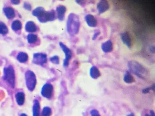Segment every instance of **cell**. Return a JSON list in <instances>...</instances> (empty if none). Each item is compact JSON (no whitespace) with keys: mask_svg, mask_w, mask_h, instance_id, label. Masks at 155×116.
<instances>
[{"mask_svg":"<svg viewBox=\"0 0 155 116\" xmlns=\"http://www.w3.org/2000/svg\"><path fill=\"white\" fill-rule=\"evenodd\" d=\"M102 49L103 51L105 53H110L112 51V42L110 40H108L105 42L103 43L102 45Z\"/></svg>","mask_w":155,"mask_h":116,"instance_id":"cell-13","label":"cell"},{"mask_svg":"<svg viewBox=\"0 0 155 116\" xmlns=\"http://www.w3.org/2000/svg\"><path fill=\"white\" fill-rule=\"evenodd\" d=\"M8 32V29L5 24L0 22V34L5 35Z\"/></svg>","mask_w":155,"mask_h":116,"instance_id":"cell-23","label":"cell"},{"mask_svg":"<svg viewBox=\"0 0 155 116\" xmlns=\"http://www.w3.org/2000/svg\"><path fill=\"white\" fill-rule=\"evenodd\" d=\"M3 78L14 88L15 85V74L14 69L11 65L5 68Z\"/></svg>","mask_w":155,"mask_h":116,"instance_id":"cell-3","label":"cell"},{"mask_svg":"<svg viewBox=\"0 0 155 116\" xmlns=\"http://www.w3.org/2000/svg\"><path fill=\"white\" fill-rule=\"evenodd\" d=\"M22 27V24L21 22L19 20H16L12 22L11 25V28L13 30L15 31H17L21 29Z\"/></svg>","mask_w":155,"mask_h":116,"instance_id":"cell-21","label":"cell"},{"mask_svg":"<svg viewBox=\"0 0 155 116\" xmlns=\"http://www.w3.org/2000/svg\"><path fill=\"white\" fill-rule=\"evenodd\" d=\"M90 77L93 79H97L100 75V72L96 66H93L90 68Z\"/></svg>","mask_w":155,"mask_h":116,"instance_id":"cell-17","label":"cell"},{"mask_svg":"<svg viewBox=\"0 0 155 116\" xmlns=\"http://www.w3.org/2000/svg\"><path fill=\"white\" fill-rule=\"evenodd\" d=\"M51 114V110L48 107H45L43 108V111L41 113L42 116H50Z\"/></svg>","mask_w":155,"mask_h":116,"instance_id":"cell-25","label":"cell"},{"mask_svg":"<svg viewBox=\"0 0 155 116\" xmlns=\"http://www.w3.org/2000/svg\"><path fill=\"white\" fill-rule=\"evenodd\" d=\"M33 113V116H40V104L37 100L34 101Z\"/></svg>","mask_w":155,"mask_h":116,"instance_id":"cell-14","label":"cell"},{"mask_svg":"<svg viewBox=\"0 0 155 116\" xmlns=\"http://www.w3.org/2000/svg\"><path fill=\"white\" fill-rule=\"evenodd\" d=\"M129 67L131 72L138 77L142 78H144L146 77L147 72L146 69L137 62H129Z\"/></svg>","mask_w":155,"mask_h":116,"instance_id":"cell-2","label":"cell"},{"mask_svg":"<svg viewBox=\"0 0 155 116\" xmlns=\"http://www.w3.org/2000/svg\"><path fill=\"white\" fill-rule=\"evenodd\" d=\"M17 59L21 63H25L28 60V56L27 54L25 53L20 52L17 55Z\"/></svg>","mask_w":155,"mask_h":116,"instance_id":"cell-19","label":"cell"},{"mask_svg":"<svg viewBox=\"0 0 155 116\" xmlns=\"http://www.w3.org/2000/svg\"><path fill=\"white\" fill-rule=\"evenodd\" d=\"M61 49H63V51L65 53V59L64 60L63 65L64 67H67L69 64V61L71 59L72 57V51L69 48L64 45L62 42L59 43Z\"/></svg>","mask_w":155,"mask_h":116,"instance_id":"cell-6","label":"cell"},{"mask_svg":"<svg viewBox=\"0 0 155 116\" xmlns=\"http://www.w3.org/2000/svg\"><path fill=\"white\" fill-rule=\"evenodd\" d=\"M25 29H26V31H27L28 32H34L35 31H37V26L33 21H28L25 26Z\"/></svg>","mask_w":155,"mask_h":116,"instance_id":"cell-16","label":"cell"},{"mask_svg":"<svg viewBox=\"0 0 155 116\" xmlns=\"http://www.w3.org/2000/svg\"><path fill=\"white\" fill-rule=\"evenodd\" d=\"M24 7L27 10L30 11L31 9V6L30 4L28 2H25L24 4Z\"/></svg>","mask_w":155,"mask_h":116,"instance_id":"cell-28","label":"cell"},{"mask_svg":"<svg viewBox=\"0 0 155 116\" xmlns=\"http://www.w3.org/2000/svg\"><path fill=\"white\" fill-rule=\"evenodd\" d=\"M66 11L67 8L66 7L63 5H60L57 7V18L61 21H62L64 19Z\"/></svg>","mask_w":155,"mask_h":116,"instance_id":"cell-12","label":"cell"},{"mask_svg":"<svg viewBox=\"0 0 155 116\" xmlns=\"http://www.w3.org/2000/svg\"><path fill=\"white\" fill-rule=\"evenodd\" d=\"M50 60L51 63H53V64H56V65H58V64H59V58L57 55H55V56H53V57L50 58Z\"/></svg>","mask_w":155,"mask_h":116,"instance_id":"cell-26","label":"cell"},{"mask_svg":"<svg viewBox=\"0 0 155 116\" xmlns=\"http://www.w3.org/2000/svg\"><path fill=\"white\" fill-rule=\"evenodd\" d=\"M26 85L28 90L33 91L37 84V78L35 74L31 71H27L25 73Z\"/></svg>","mask_w":155,"mask_h":116,"instance_id":"cell-4","label":"cell"},{"mask_svg":"<svg viewBox=\"0 0 155 116\" xmlns=\"http://www.w3.org/2000/svg\"><path fill=\"white\" fill-rule=\"evenodd\" d=\"M33 63L36 65H42L47 62V55L43 53L34 54L33 57Z\"/></svg>","mask_w":155,"mask_h":116,"instance_id":"cell-7","label":"cell"},{"mask_svg":"<svg viewBox=\"0 0 155 116\" xmlns=\"http://www.w3.org/2000/svg\"><path fill=\"white\" fill-rule=\"evenodd\" d=\"M45 11V9L43 7H38L33 11V14L38 17Z\"/></svg>","mask_w":155,"mask_h":116,"instance_id":"cell-22","label":"cell"},{"mask_svg":"<svg viewBox=\"0 0 155 116\" xmlns=\"http://www.w3.org/2000/svg\"><path fill=\"white\" fill-rule=\"evenodd\" d=\"M67 30L71 36L77 35L79 32L80 27L79 18L77 14L71 13L67 18Z\"/></svg>","mask_w":155,"mask_h":116,"instance_id":"cell-1","label":"cell"},{"mask_svg":"<svg viewBox=\"0 0 155 116\" xmlns=\"http://www.w3.org/2000/svg\"><path fill=\"white\" fill-rule=\"evenodd\" d=\"M120 38L123 43L126 45L128 48H131L132 46V40L128 33L124 32L121 34Z\"/></svg>","mask_w":155,"mask_h":116,"instance_id":"cell-11","label":"cell"},{"mask_svg":"<svg viewBox=\"0 0 155 116\" xmlns=\"http://www.w3.org/2000/svg\"><path fill=\"white\" fill-rule=\"evenodd\" d=\"M96 7L99 14H100L108 10L109 8V5L107 1L102 0L97 4Z\"/></svg>","mask_w":155,"mask_h":116,"instance_id":"cell-9","label":"cell"},{"mask_svg":"<svg viewBox=\"0 0 155 116\" xmlns=\"http://www.w3.org/2000/svg\"><path fill=\"white\" fill-rule=\"evenodd\" d=\"M38 19L41 22L53 21L56 19V13L54 10L50 11H45L41 16L38 17Z\"/></svg>","mask_w":155,"mask_h":116,"instance_id":"cell-5","label":"cell"},{"mask_svg":"<svg viewBox=\"0 0 155 116\" xmlns=\"http://www.w3.org/2000/svg\"><path fill=\"white\" fill-rule=\"evenodd\" d=\"M100 33V32H96L94 34V35L93 36V40H95V39H96V38H97L98 35H99Z\"/></svg>","mask_w":155,"mask_h":116,"instance_id":"cell-30","label":"cell"},{"mask_svg":"<svg viewBox=\"0 0 155 116\" xmlns=\"http://www.w3.org/2000/svg\"><path fill=\"white\" fill-rule=\"evenodd\" d=\"M16 101L18 105H23L25 102V94L23 92H18L16 95Z\"/></svg>","mask_w":155,"mask_h":116,"instance_id":"cell-18","label":"cell"},{"mask_svg":"<svg viewBox=\"0 0 155 116\" xmlns=\"http://www.w3.org/2000/svg\"><path fill=\"white\" fill-rule=\"evenodd\" d=\"M151 87L152 88H146L143 89V90H142L143 93H144V94H146V93H148L151 89H152L154 91V88H155V85H154V84Z\"/></svg>","mask_w":155,"mask_h":116,"instance_id":"cell-29","label":"cell"},{"mask_svg":"<svg viewBox=\"0 0 155 116\" xmlns=\"http://www.w3.org/2000/svg\"><path fill=\"white\" fill-rule=\"evenodd\" d=\"M90 114L92 116H100L99 113L97 110L93 109L90 111Z\"/></svg>","mask_w":155,"mask_h":116,"instance_id":"cell-27","label":"cell"},{"mask_svg":"<svg viewBox=\"0 0 155 116\" xmlns=\"http://www.w3.org/2000/svg\"><path fill=\"white\" fill-rule=\"evenodd\" d=\"M3 11L5 14L8 19H13L15 16L14 10L11 7H5L3 9Z\"/></svg>","mask_w":155,"mask_h":116,"instance_id":"cell-15","label":"cell"},{"mask_svg":"<svg viewBox=\"0 0 155 116\" xmlns=\"http://www.w3.org/2000/svg\"><path fill=\"white\" fill-rule=\"evenodd\" d=\"M27 40L29 43H34L37 40V36L35 34H30L27 36Z\"/></svg>","mask_w":155,"mask_h":116,"instance_id":"cell-24","label":"cell"},{"mask_svg":"<svg viewBox=\"0 0 155 116\" xmlns=\"http://www.w3.org/2000/svg\"><path fill=\"white\" fill-rule=\"evenodd\" d=\"M20 116H27V114H25V113H22V114H21Z\"/></svg>","mask_w":155,"mask_h":116,"instance_id":"cell-33","label":"cell"},{"mask_svg":"<svg viewBox=\"0 0 155 116\" xmlns=\"http://www.w3.org/2000/svg\"><path fill=\"white\" fill-rule=\"evenodd\" d=\"M85 20L86 23L90 27H96L97 26V20L95 17L92 14H87L85 16Z\"/></svg>","mask_w":155,"mask_h":116,"instance_id":"cell-10","label":"cell"},{"mask_svg":"<svg viewBox=\"0 0 155 116\" xmlns=\"http://www.w3.org/2000/svg\"><path fill=\"white\" fill-rule=\"evenodd\" d=\"M127 116H134V115L133 113H131V114H129V115Z\"/></svg>","mask_w":155,"mask_h":116,"instance_id":"cell-34","label":"cell"},{"mask_svg":"<svg viewBox=\"0 0 155 116\" xmlns=\"http://www.w3.org/2000/svg\"><path fill=\"white\" fill-rule=\"evenodd\" d=\"M53 87L51 84H45L41 89V95L47 99H50L53 95Z\"/></svg>","mask_w":155,"mask_h":116,"instance_id":"cell-8","label":"cell"},{"mask_svg":"<svg viewBox=\"0 0 155 116\" xmlns=\"http://www.w3.org/2000/svg\"><path fill=\"white\" fill-rule=\"evenodd\" d=\"M11 2L14 4H18L20 2V1L19 0H12Z\"/></svg>","mask_w":155,"mask_h":116,"instance_id":"cell-31","label":"cell"},{"mask_svg":"<svg viewBox=\"0 0 155 116\" xmlns=\"http://www.w3.org/2000/svg\"><path fill=\"white\" fill-rule=\"evenodd\" d=\"M145 116H155V113L153 111H150V114H146Z\"/></svg>","mask_w":155,"mask_h":116,"instance_id":"cell-32","label":"cell"},{"mask_svg":"<svg viewBox=\"0 0 155 116\" xmlns=\"http://www.w3.org/2000/svg\"><path fill=\"white\" fill-rule=\"evenodd\" d=\"M124 81L125 83H127V84H131V83L134 82L135 79H134V77H133L132 75L130 72H127L124 76Z\"/></svg>","mask_w":155,"mask_h":116,"instance_id":"cell-20","label":"cell"}]
</instances>
